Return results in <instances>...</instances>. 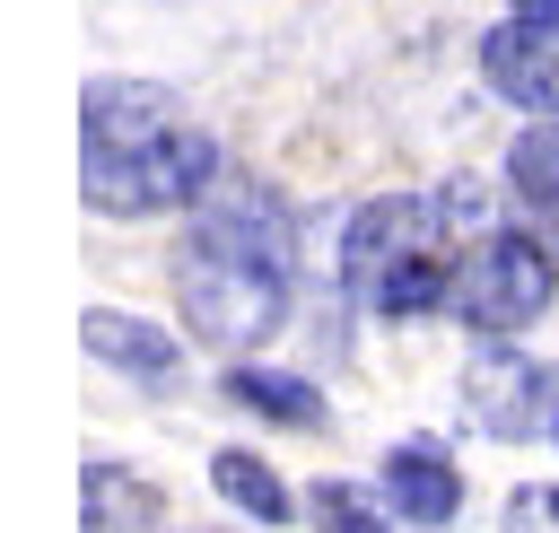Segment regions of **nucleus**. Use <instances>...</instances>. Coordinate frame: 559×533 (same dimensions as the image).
I'll list each match as a JSON object with an SVG mask.
<instances>
[{"label":"nucleus","mask_w":559,"mask_h":533,"mask_svg":"<svg viewBox=\"0 0 559 533\" xmlns=\"http://www.w3.org/2000/svg\"><path fill=\"white\" fill-rule=\"evenodd\" d=\"M288 280H297V218L280 192L262 183H227L192 210L183 245H175V306L183 332L210 341L218 358L271 341L288 323Z\"/></svg>","instance_id":"f257e3e1"},{"label":"nucleus","mask_w":559,"mask_h":533,"mask_svg":"<svg viewBox=\"0 0 559 533\" xmlns=\"http://www.w3.org/2000/svg\"><path fill=\"white\" fill-rule=\"evenodd\" d=\"M79 157H87V210L148 218V210H201L227 175L218 140L183 122V105L148 79H87L79 96Z\"/></svg>","instance_id":"f03ea898"},{"label":"nucleus","mask_w":559,"mask_h":533,"mask_svg":"<svg viewBox=\"0 0 559 533\" xmlns=\"http://www.w3.org/2000/svg\"><path fill=\"white\" fill-rule=\"evenodd\" d=\"M454 210L463 201H428V192H376V201H358L349 227H341V288H349V306H367L384 323L437 315L454 297V271H463Z\"/></svg>","instance_id":"7ed1b4c3"},{"label":"nucleus","mask_w":559,"mask_h":533,"mask_svg":"<svg viewBox=\"0 0 559 533\" xmlns=\"http://www.w3.org/2000/svg\"><path fill=\"white\" fill-rule=\"evenodd\" d=\"M559 297V253L542 227H489L463 245V271H454V315L480 332V341H515L533 315H550Z\"/></svg>","instance_id":"20e7f679"},{"label":"nucleus","mask_w":559,"mask_h":533,"mask_svg":"<svg viewBox=\"0 0 559 533\" xmlns=\"http://www.w3.org/2000/svg\"><path fill=\"white\" fill-rule=\"evenodd\" d=\"M463 419L498 446H524V437L559 428V376L515 341H480L463 358Z\"/></svg>","instance_id":"39448f33"},{"label":"nucleus","mask_w":559,"mask_h":533,"mask_svg":"<svg viewBox=\"0 0 559 533\" xmlns=\"http://www.w3.org/2000/svg\"><path fill=\"white\" fill-rule=\"evenodd\" d=\"M480 79L524 105V114H559V17H507L480 35Z\"/></svg>","instance_id":"423d86ee"},{"label":"nucleus","mask_w":559,"mask_h":533,"mask_svg":"<svg viewBox=\"0 0 559 533\" xmlns=\"http://www.w3.org/2000/svg\"><path fill=\"white\" fill-rule=\"evenodd\" d=\"M376 489H384V507H393L402 524H419V533L454 524V507H463V472H454V454H445L437 437H402V446L384 454Z\"/></svg>","instance_id":"0eeeda50"},{"label":"nucleus","mask_w":559,"mask_h":533,"mask_svg":"<svg viewBox=\"0 0 559 533\" xmlns=\"http://www.w3.org/2000/svg\"><path fill=\"white\" fill-rule=\"evenodd\" d=\"M79 341H87V358H105V367H122L131 384H175V341L157 332V323H140V315H122V306H87V323H79Z\"/></svg>","instance_id":"6e6552de"},{"label":"nucleus","mask_w":559,"mask_h":533,"mask_svg":"<svg viewBox=\"0 0 559 533\" xmlns=\"http://www.w3.org/2000/svg\"><path fill=\"white\" fill-rule=\"evenodd\" d=\"M79 507H87V533H157L166 524V489L122 472V463H87Z\"/></svg>","instance_id":"1a4fd4ad"},{"label":"nucleus","mask_w":559,"mask_h":533,"mask_svg":"<svg viewBox=\"0 0 559 533\" xmlns=\"http://www.w3.org/2000/svg\"><path fill=\"white\" fill-rule=\"evenodd\" d=\"M227 402H245V411H253V419H271V428H306V437L332 419V411H323V393H314L306 376H288V367H253V358H245V367H227Z\"/></svg>","instance_id":"9d476101"},{"label":"nucleus","mask_w":559,"mask_h":533,"mask_svg":"<svg viewBox=\"0 0 559 533\" xmlns=\"http://www.w3.org/2000/svg\"><path fill=\"white\" fill-rule=\"evenodd\" d=\"M507 192H515V210H524L542 236H559V114H542V122L507 149Z\"/></svg>","instance_id":"9b49d317"},{"label":"nucleus","mask_w":559,"mask_h":533,"mask_svg":"<svg viewBox=\"0 0 559 533\" xmlns=\"http://www.w3.org/2000/svg\"><path fill=\"white\" fill-rule=\"evenodd\" d=\"M210 489H218V498H227L245 524H288V516H297L288 481H280V472H271L253 446H218V454H210Z\"/></svg>","instance_id":"f8f14e48"},{"label":"nucleus","mask_w":559,"mask_h":533,"mask_svg":"<svg viewBox=\"0 0 559 533\" xmlns=\"http://www.w3.org/2000/svg\"><path fill=\"white\" fill-rule=\"evenodd\" d=\"M306 516H314V533H402V524H393V507H384V489L367 498L358 481H314Z\"/></svg>","instance_id":"ddd939ff"},{"label":"nucleus","mask_w":559,"mask_h":533,"mask_svg":"<svg viewBox=\"0 0 559 533\" xmlns=\"http://www.w3.org/2000/svg\"><path fill=\"white\" fill-rule=\"evenodd\" d=\"M507 533H559V481H524V489H507V516H498Z\"/></svg>","instance_id":"4468645a"},{"label":"nucleus","mask_w":559,"mask_h":533,"mask_svg":"<svg viewBox=\"0 0 559 533\" xmlns=\"http://www.w3.org/2000/svg\"><path fill=\"white\" fill-rule=\"evenodd\" d=\"M524 9H533V17H559V0H524Z\"/></svg>","instance_id":"2eb2a0df"},{"label":"nucleus","mask_w":559,"mask_h":533,"mask_svg":"<svg viewBox=\"0 0 559 533\" xmlns=\"http://www.w3.org/2000/svg\"><path fill=\"white\" fill-rule=\"evenodd\" d=\"M550 437H559V428H550Z\"/></svg>","instance_id":"dca6fc26"}]
</instances>
